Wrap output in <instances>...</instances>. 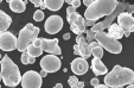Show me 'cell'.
<instances>
[{"label": "cell", "mask_w": 134, "mask_h": 88, "mask_svg": "<svg viewBox=\"0 0 134 88\" xmlns=\"http://www.w3.org/2000/svg\"><path fill=\"white\" fill-rule=\"evenodd\" d=\"M66 20L70 24V29L76 35H81L86 31V19L79 14L77 12H72L70 14H66Z\"/></svg>", "instance_id": "ba28073f"}, {"label": "cell", "mask_w": 134, "mask_h": 88, "mask_svg": "<svg viewBox=\"0 0 134 88\" xmlns=\"http://www.w3.org/2000/svg\"><path fill=\"white\" fill-rule=\"evenodd\" d=\"M72 12H76V7H74V6H69L68 8H66V14H70V13Z\"/></svg>", "instance_id": "f546056e"}, {"label": "cell", "mask_w": 134, "mask_h": 88, "mask_svg": "<svg viewBox=\"0 0 134 88\" xmlns=\"http://www.w3.org/2000/svg\"><path fill=\"white\" fill-rule=\"evenodd\" d=\"M53 87H55V88H62V87H63V85H62V83H57V85L53 86Z\"/></svg>", "instance_id": "8d00e7d4"}, {"label": "cell", "mask_w": 134, "mask_h": 88, "mask_svg": "<svg viewBox=\"0 0 134 88\" xmlns=\"http://www.w3.org/2000/svg\"><path fill=\"white\" fill-rule=\"evenodd\" d=\"M86 26H93L95 23H97V22H94V20H88V19H86Z\"/></svg>", "instance_id": "4dcf8cb0"}, {"label": "cell", "mask_w": 134, "mask_h": 88, "mask_svg": "<svg viewBox=\"0 0 134 88\" xmlns=\"http://www.w3.org/2000/svg\"><path fill=\"white\" fill-rule=\"evenodd\" d=\"M20 61L23 64H33V63L36 62V57H33V56H30L26 51H24L23 54H21V57H20Z\"/></svg>", "instance_id": "cb8c5ba5"}, {"label": "cell", "mask_w": 134, "mask_h": 88, "mask_svg": "<svg viewBox=\"0 0 134 88\" xmlns=\"http://www.w3.org/2000/svg\"><path fill=\"white\" fill-rule=\"evenodd\" d=\"M1 57H3V56H1V55H0V58H1Z\"/></svg>", "instance_id": "f35d334b"}, {"label": "cell", "mask_w": 134, "mask_h": 88, "mask_svg": "<svg viewBox=\"0 0 134 88\" xmlns=\"http://www.w3.org/2000/svg\"><path fill=\"white\" fill-rule=\"evenodd\" d=\"M71 70L75 75H84L89 69V64L87 62L86 58L83 57H77L71 62Z\"/></svg>", "instance_id": "5bb4252c"}, {"label": "cell", "mask_w": 134, "mask_h": 88, "mask_svg": "<svg viewBox=\"0 0 134 88\" xmlns=\"http://www.w3.org/2000/svg\"><path fill=\"white\" fill-rule=\"evenodd\" d=\"M90 83H91V86H93V87H96V86L99 85V79H97V77L91 79V80H90Z\"/></svg>", "instance_id": "f1b7e54d"}, {"label": "cell", "mask_w": 134, "mask_h": 88, "mask_svg": "<svg viewBox=\"0 0 134 88\" xmlns=\"http://www.w3.org/2000/svg\"><path fill=\"white\" fill-rule=\"evenodd\" d=\"M118 19V25L124 30V36L129 37L131 33L134 31V18L133 14L128 12H121L116 17Z\"/></svg>", "instance_id": "9c48e42d"}, {"label": "cell", "mask_w": 134, "mask_h": 88, "mask_svg": "<svg viewBox=\"0 0 134 88\" xmlns=\"http://www.w3.org/2000/svg\"><path fill=\"white\" fill-rule=\"evenodd\" d=\"M93 1H94V0H83V4L87 6V7H88V6L90 5V4L93 3Z\"/></svg>", "instance_id": "1f68e13d"}, {"label": "cell", "mask_w": 134, "mask_h": 88, "mask_svg": "<svg viewBox=\"0 0 134 88\" xmlns=\"http://www.w3.org/2000/svg\"><path fill=\"white\" fill-rule=\"evenodd\" d=\"M11 24H12V18L7 13L0 10V32L7 31V29L10 28Z\"/></svg>", "instance_id": "d6986e66"}, {"label": "cell", "mask_w": 134, "mask_h": 88, "mask_svg": "<svg viewBox=\"0 0 134 88\" xmlns=\"http://www.w3.org/2000/svg\"><path fill=\"white\" fill-rule=\"evenodd\" d=\"M108 36H110L114 39H121L124 37V30L120 28L118 24L111 23L110 25L108 26Z\"/></svg>", "instance_id": "ac0fdd59"}, {"label": "cell", "mask_w": 134, "mask_h": 88, "mask_svg": "<svg viewBox=\"0 0 134 88\" xmlns=\"http://www.w3.org/2000/svg\"><path fill=\"white\" fill-rule=\"evenodd\" d=\"M42 48H43V51H46L48 54H52V55L57 56L62 54L61 48L58 46V39L57 38H53V39L42 38Z\"/></svg>", "instance_id": "4fadbf2b"}, {"label": "cell", "mask_w": 134, "mask_h": 88, "mask_svg": "<svg viewBox=\"0 0 134 88\" xmlns=\"http://www.w3.org/2000/svg\"><path fill=\"white\" fill-rule=\"evenodd\" d=\"M104 83L108 88H121L128 83H134V71L126 67L115 65L113 70L106 74Z\"/></svg>", "instance_id": "7a4b0ae2"}, {"label": "cell", "mask_w": 134, "mask_h": 88, "mask_svg": "<svg viewBox=\"0 0 134 88\" xmlns=\"http://www.w3.org/2000/svg\"><path fill=\"white\" fill-rule=\"evenodd\" d=\"M89 46H90L91 55H93L94 57L101 58L102 56H103V48L100 45V44L96 42V40H93V42L89 43Z\"/></svg>", "instance_id": "44dd1931"}, {"label": "cell", "mask_w": 134, "mask_h": 88, "mask_svg": "<svg viewBox=\"0 0 134 88\" xmlns=\"http://www.w3.org/2000/svg\"><path fill=\"white\" fill-rule=\"evenodd\" d=\"M76 44L79 46V55L83 58H88L91 56V51H90V46H89V43L86 40V37L83 35H77L76 37Z\"/></svg>", "instance_id": "9a60e30c"}, {"label": "cell", "mask_w": 134, "mask_h": 88, "mask_svg": "<svg viewBox=\"0 0 134 88\" xmlns=\"http://www.w3.org/2000/svg\"><path fill=\"white\" fill-rule=\"evenodd\" d=\"M68 85L70 86L71 88H83L84 87V82L83 81H79L77 75L70 76L68 80Z\"/></svg>", "instance_id": "603a6c76"}, {"label": "cell", "mask_w": 134, "mask_h": 88, "mask_svg": "<svg viewBox=\"0 0 134 88\" xmlns=\"http://www.w3.org/2000/svg\"><path fill=\"white\" fill-rule=\"evenodd\" d=\"M0 49L4 51H13L17 49V37L12 32H0Z\"/></svg>", "instance_id": "8fae6325"}, {"label": "cell", "mask_w": 134, "mask_h": 88, "mask_svg": "<svg viewBox=\"0 0 134 88\" xmlns=\"http://www.w3.org/2000/svg\"><path fill=\"white\" fill-rule=\"evenodd\" d=\"M29 1H31V3H32L33 5L36 6V7H39L41 10H44V8H45L43 0H29Z\"/></svg>", "instance_id": "484cf974"}, {"label": "cell", "mask_w": 134, "mask_h": 88, "mask_svg": "<svg viewBox=\"0 0 134 88\" xmlns=\"http://www.w3.org/2000/svg\"><path fill=\"white\" fill-rule=\"evenodd\" d=\"M0 80H3V77H1V70H0Z\"/></svg>", "instance_id": "74e56055"}, {"label": "cell", "mask_w": 134, "mask_h": 88, "mask_svg": "<svg viewBox=\"0 0 134 88\" xmlns=\"http://www.w3.org/2000/svg\"><path fill=\"white\" fill-rule=\"evenodd\" d=\"M121 12H128V13H131V14H133L134 6L129 5V4H127V3H119L116 6V8H115L109 15H107L106 19H104L103 22H101V23H95L93 26H91L90 30L84 31L87 35V38H86L87 42L90 43V42H93V40H95V33L99 32V31H104L106 29H108V26L113 23L114 19H116V17Z\"/></svg>", "instance_id": "6da1fadb"}, {"label": "cell", "mask_w": 134, "mask_h": 88, "mask_svg": "<svg viewBox=\"0 0 134 88\" xmlns=\"http://www.w3.org/2000/svg\"><path fill=\"white\" fill-rule=\"evenodd\" d=\"M1 1H3V0H0V3H1Z\"/></svg>", "instance_id": "ab89813d"}, {"label": "cell", "mask_w": 134, "mask_h": 88, "mask_svg": "<svg viewBox=\"0 0 134 88\" xmlns=\"http://www.w3.org/2000/svg\"><path fill=\"white\" fill-rule=\"evenodd\" d=\"M32 44H33V45H36V46H41V48H42V38L36 37L35 39H33Z\"/></svg>", "instance_id": "83f0119b"}, {"label": "cell", "mask_w": 134, "mask_h": 88, "mask_svg": "<svg viewBox=\"0 0 134 88\" xmlns=\"http://www.w3.org/2000/svg\"><path fill=\"white\" fill-rule=\"evenodd\" d=\"M26 53H27L30 56L38 57V56H41L42 54H43V48H41V46H36L31 43L30 45H29V48L26 49Z\"/></svg>", "instance_id": "7402d4cb"}, {"label": "cell", "mask_w": 134, "mask_h": 88, "mask_svg": "<svg viewBox=\"0 0 134 88\" xmlns=\"http://www.w3.org/2000/svg\"><path fill=\"white\" fill-rule=\"evenodd\" d=\"M0 87H1V86H0Z\"/></svg>", "instance_id": "b9f144b4"}, {"label": "cell", "mask_w": 134, "mask_h": 88, "mask_svg": "<svg viewBox=\"0 0 134 88\" xmlns=\"http://www.w3.org/2000/svg\"><path fill=\"white\" fill-rule=\"evenodd\" d=\"M1 77H3V81L5 83V86L11 88L17 87L21 81V75L20 71H19V68L17 67L14 62L8 57L7 55L3 56L1 57Z\"/></svg>", "instance_id": "277c9868"}, {"label": "cell", "mask_w": 134, "mask_h": 88, "mask_svg": "<svg viewBox=\"0 0 134 88\" xmlns=\"http://www.w3.org/2000/svg\"><path fill=\"white\" fill-rule=\"evenodd\" d=\"M122 1H124V0H122Z\"/></svg>", "instance_id": "60d3db41"}, {"label": "cell", "mask_w": 134, "mask_h": 88, "mask_svg": "<svg viewBox=\"0 0 134 88\" xmlns=\"http://www.w3.org/2000/svg\"><path fill=\"white\" fill-rule=\"evenodd\" d=\"M63 38H64V39H65V40H68L69 38H70V35H69V33H65V35L63 36Z\"/></svg>", "instance_id": "d590c367"}, {"label": "cell", "mask_w": 134, "mask_h": 88, "mask_svg": "<svg viewBox=\"0 0 134 88\" xmlns=\"http://www.w3.org/2000/svg\"><path fill=\"white\" fill-rule=\"evenodd\" d=\"M33 19L36 22H42L44 19V12L42 10H37L35 13H33Z\"/></svg>", "instance_id": "d4e9b609"}, {"label": "cell", "mask_w": 134, "mask_h": 88, "mask_svg": "<svg viewBox=\"0 0 134 88\" xmlns=\"http://www.w3.org/2000/svg\"><path fill=\"white\" fill-rule=\"evenodd\" d=\"M74 54H75V55H79V46H77V44L74 45Z\"/></svg>", "instance_id": "d6a6232c"}, {"label": "cell", "mask_w": 134, "mask_h": 88, "mask_svg": "<svg viewBox=\"0 0 134 88\" xmlns=\"http://www.w3.org/2000/svg\"><path fill=\"white\" fill-rule=\"evenodd\" d=\"M62 65L61 58L57 57V55H52V54H49V55L44 56L41 60V67L43 70L48 71L49 73H56L57 70H59Z\"/></svg>", "instance_id": "30bf717a"}, {"label": "cell", "mask_w": 134, "mask_h": 88, "mask_svg": "<svg viewBox=\"0 0 134 88\" xmlns=\"http://www.w3.org/2000/svg\"><path fill=\"white\" fill-rule=\"evenodd\" d=\"M119 1L118 0H94L87 7L84 17L88 20L97 22L100 18L107 17L116 8Z\"/></svg>", "instance_id": "3957f363"}, {"label": "cell", "mask_w": 134, "mask_h": 88, "mask_svg": "<svg viewBox=\"0 0 134 88\" xmlns=\"http://www.w3.org/2000/svg\"><path fill=\"white\" fill-rule=\"evenodd\" d=\"M63 28V19L59 15H50L45 22V31L50 35L59 32Z\"/></svg>", "instance_id": "7c38bea8"}, {"label": "cell", "mask_w": 134, "mask_h": 88, "mask_svg": "<svg viewBox=\"0 0 134 88\" xmlns=\"http://www.w3.org/2000/svg\"><path fill=\"white\" fill-rule=\"evenodd\" d=\"M95 40L110 54H120L122 51L121 43L118 39H114L110 36H108V33H106L104 31H99L95 33Z\"/></svg>", "instance_id": "8992f818"}, {"label": "cell", "mask_w": 134, "mask_h": 88, "mask_svg": "<svg viewBox=\"0 0 134 88\" xmlns=\"http://www.w3.org/2000/svg\"><path fill=\"white\" fill-rule=\"evenodd\" d=\"M95 88H108V86H107L106 83H103V85H100V83H99V85H97Z\"/></svg>", "instance_id": "836d02e7"}, {"label": "cell", "mask_w": 134, "mask_h": 88, "mask_svg": "<svg viewBox=\"0 0 134 88\" xmlns=\"http://www.w3.org/2000/svg\"><path fill=\"white\" fill-rule=\"evenodd\" d=\"M29 0H7L10 8L15 13H23L26 10V3Z\"/></svg>", "instance_id": "e0dca14e"}, {"label": "cell", "mask_w": 134, "mask_h": 88, "mask_svg": "<svg viewBox=\"0 0 134 88\" xmlns=\"http://www.w3.org/2000/svg\"><path fill=\"white\" fill-rule=\"evenodd\" d=\"M21 87L23 88H41L42 87V76L35 70H29L21 76Z\"/></svg>", "instance_id": "52a82bcc"}, {"label": "cell", "mask_w": 134, "mask_h": 88, "mask_svg": "<svg viewBox=\"0 0 134 88\" xmlns=\"http://www.w3.org/2000/svg\"><path fill=\"white\" fill-rule=\"evenodd\" d=\"M39 74H41V76H42V77H44V76H46V75H48V71H45V70H43V69H42V71H41V73H39Z\"/></svg>", "instance_id": "e575fe53"}, {"label": "cell", "mask_w": 134, "mask_h": 88, "mask_svg": "<svg viewBox=\"0 0 134 88\" xmlns=\"http://www.w3.org/2000/svg\"><path fill=\"white\" fill-rule=\"evenodd\" d=\"M45 8L50 11H58L62 8L64 4V0H43Z\"/></svg>", "instance_id": "ffe728a7"}, {"label": "cell", "mask_w": 134, "mask_h": 88, "mask_svg": "<svg viewBox=\"0 0 134 88\" xmlns=\"http://www.w3.org/2000/svg\"><path fill=\"white\" fill-rule=\"evenodd\" d=\"M64 1H66L70 6H74L76 8L80 7V5H81V0H64Z\"/></svg>", "instance_id": "4316f807"}, {"label": "cell", "mask_w": 134, "mask_h": 88, "mask_svg": "<svg viewBox=\"0 0 134 88\" xmlns=\"http://www.w3.org/2000/svg\"><path fill=\"white\" fill-rule=\"evenodd\" d=\"M38 33H39V28L35 26L31 23L26 24L20 30L19 36L17 37V50H19L20 53L26 51V49L33 42V39L38 37Z\"/></svg>", "instance_id": "5b68a950"}, {"label": "cell", "mask_w": 134, "mask_h": 88, "mask_svg": "<svg viewBox=\"0 0 134 88\" xmlns=\"http://www.w3.org/2000/svg\"><path fill=\"white\" fill-rule=\"evenodd\" d=\"M91 70L95 75H106L108 73V69L107 67L102 63L101 58L99 57H94L91 61Z\"/></svg>", "instance_id": "2e32d148"}]
</instances>
